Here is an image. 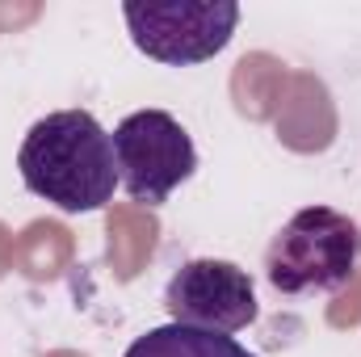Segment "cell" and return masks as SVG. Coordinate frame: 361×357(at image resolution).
I'll return each instance as SVG.
<instances>
[{
  "mask_svg": "<svg viewBox=\"0 0 361 357\" xmlns=\"http://www.w3.org/2000/svg\"><path fill=\"white\" fill-rule=\"evenodd\" d=\"M164 307H169L173 324L223 332V337L244 332L261 315L257 286H252L248 269H240L235 261H214V257H197V261L177 265V273L164 286Z\"/></svg>",
  "mask_w": 361,
  "mask_h": 357,
  "instance_id": "5",
  "label": "cell"
},
{
  "mask_svg": "<svg viewBox=\"0 0 361 357\" xmlns=\"http://www.w3.org/2000/svg\"><path fill=\"white\" fill-rule=\"evenodd\" d=\"M130 42L169 68H193L214 59L235 25H240V4L231 0H177V4H139L126 0L122 4Z\"/></svg>",
  "mask_w": 361,
  "mask_h": 357,
  "instance_id": "4",
  "label": "cell"
},
{
  "mask_svg": "<svg viewBox=\"0 0 361 357\" xmlns=\"http://www.w3.org/2000/svg\"><path fill=\"white\" fill-rule=\"evenodd\" d=\"M361 265V227L332 206H302L281 223L265 253V277L277 294H336Z\"/></svg>",
  "mask_w": 361,
  "mask_h": 357,
  "instance_id": "2",
  "label": "cell"
},
{
  "mask_svg": "<svg viewBox=\"0 0 361 357\" xmlns=\"http://www.w3.org/2000/svg\"><path fill=\"white\" fill-rule=\"evenodd\" d=\"M122 357H257V353L244 349L235 337H223V332L160 324V328H147L143 337H135Z\"/></svg>",
  "mask_w": 361,
  "mask_h": 357,
  "instance_id": "6",
  "label": "cell"
},
{
  "mask_svg": "<svg viewBox=\"0 0 361 357\" xmlns=\"http://www.w3.org/2000/svg\"><path fill=\"white\" fill-rule=\"evenodd\" d=\"M17 169L30 193L63 214L105 210L118 189L114 139L89 109H55L38 118L17 152Z\"/></svg>",
  "mask_w": 361,
  "mask_h": 357,
  "instance_id": "1",
  "label": "cell"
},
{
  "mask_svg": "<svg viewBox=\"0 0 361 357\" xmlns=\"http://www.w3.org/2000/svg\"><path fill=\"white\" fill-rule=\"evenodd\" d=\"M109 139L118 185L143 206H164L197 173V147L169 109H135L114 126Z\"/></svg>",
  "mask_w": 361,
  "mask_h": 357,
  "instance_id": "3",
  "label": "cell"
}]
</instances>
